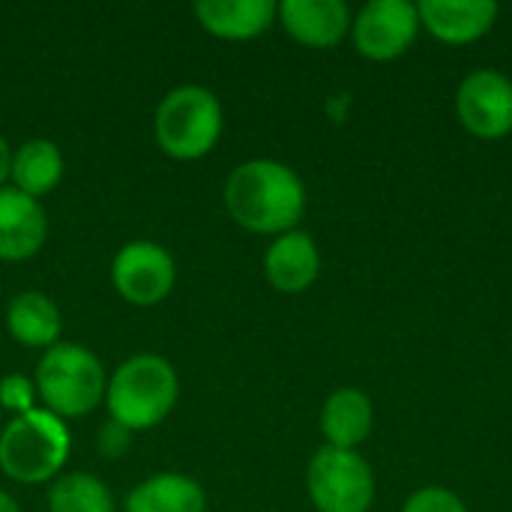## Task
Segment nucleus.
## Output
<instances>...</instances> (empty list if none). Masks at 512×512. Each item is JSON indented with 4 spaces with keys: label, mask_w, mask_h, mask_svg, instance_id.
I'll return each instance as SVG.
<instances>
[{
    "label": "nucleus",
    "mask_w": 512,
    "mask_h": 512,
    "mask_svg": "<svg viewBox=\"0 0 512 512\" xmlns=\"http://www.w3.org/2000/svg\"><path fill=\"white\" fill-rule=\"evenodd\" d=\"M222 201L234 225L249 234L279 237L294 231L306 213V183L300 174L279 159H246L240 162L225 186Z\"/></svg>",
    "instance_id": "1"
},
{
    "label": "nucleus",
    "mask_w": 512,
    "mask_h": 512,
    "mask_svg": "<svg viewBox=\"0 0 512 512\" xmlns=\"http://www.w3.org/2000/svg\"><path fill=\"white\" fill-rule=\"evenodd\" d=\"M180 399V378L177 369L162 354H132L123 360L105 387V408L108 420L120 423L123 429L150 432L168 420Z\"/></svg>",
    "instance_id": "2"
},
{
    "label": "nucleus",
    "mask_w": 512,
    "mask_h": 512,
    "mask_svg": "<svg viewBox=\"0 0 512 512\" xmlns=\"http://www.w3.org/2000/svg\"><path fill=\"white\" fill-rule=\"evenodd\" d=\"M225 129L219 96L204 84H180L168 90L153 114L156 147L177 162H195L216 150Z\"/></svg>",
    "instance_id": "3"
},
{
    "label": "nucleus",
    "mask_w": 512,
    "mask_h": 512,
    "mask_svg": "<svg viewBox=\"0 0 512 512\" xmlns=\"http://www.w3.org/2000/svg\"><path fill=\"white\" fill-rule=\"evenodd\" d=\"M72 432L66 420L45 408L12 417L0 429V471L18 486L54 483L69 459Z\"/></svg>",
    "instance_id": "4"
},
{
    "label": "nucleus",
    "mask_w": 512,
    "mask_h": 512,
    "mask_svg": "<svg viewBox=\"0 0 512 512\" xmlns=\"http://www.w3.org/2000/svg\"><path fill=\"white\" fill-rule=\"evenodd\" d=\"M33 384L45 411L60 420H81L105 402L108 375L90 348L57 342L39 357Z\"/></svg>",
    "instance_id": "5"
},
{
    "label": "nucleus",
    "mask_w": 512,
    "mask_h": 512,
    "mask_svg": "<svg viewBox=\"0 0 512 512\" xmlns=\"http://www.w3.org/2000/svg\"><path fill=\"white\" fill-rule=\"evenodd\" d=\"M306 495L318 512H369L378 486L360 450L321 447L306 468Z\"/></svg>",
    "instance_id": "6"
},
{
    "label": "nucleus",
    "mask_w": 512,
    "mask_h": 512,
    "mask_svg": "<svg viewBox=\"0 0 512 512\" xmlns=\"http://www.w3.org/2000/svg\"><path fill=\"white\" fill-rule=\"evenodd\" d=\"M420 12L411 0H372L351 24V42L360 57L390 63L402 57L420 36Z\"/></svg>",
    "instance_id": "7"
},
{
    "label": "nucleus",
    "mask_w": 512,
    "mask_h": 512,
    "mask_svg": "<svg viewBox=\"0 0 512 512\" xmlns=\"http://www.w3.org/2000/svg\"><path fill=\"white\" fill-rule=\"evenodd\" d=\"M174 282V255L153 240H132L111 261V288L132 306H159L174 291Z\"/></svg>",
    "instance_id": "8"
},
{
    "label": "nucleus",
    "mask_w": 512,
    "mask_h": 512,
    "mask_svg": "<svg viewBox=\"0 0 512 512\" xmlns=\"http://www.w3.org/2000/svg\"><path fill=\"white\" fill-rule=\"evenodd\" d=\"M456 117L480 141H501L512 132V78L498 69H474L459 81Z\"/></svg>",
    "instance_id": "9"
},
{
    "label": "nucleus",
    "mask_w": 512,
    "mask_h": 512,
    "mask_svg": "<svg viewBox=\"0 0 512 512\" xmlns=\"http://www.w3.org/2000/svg\"><path fill=\"white\" fill-rule=\"evenodd\" d=\"M276 21L294 42L327 51L351 36L354 12L342 0H282Z\"/></svg>",
    "instance_id": "10"
},
{
    "label": "nucleus",
    "mask_w": 512,
    "mask_h": 512,
    "mask_svg": "<svg viewBox=\"0 0 512 512\" xmlns=\"http://www.w3.org/2000/svg\"><path fill=\"white\" fill-rule=\"evenodd\" d=\"M48 240V216L42 201L3 186L0 189V261L21 264L39 255Z\"/></svg>",
    "instance_id": "11"
},
{
    "label": "nucleus",
    "mask_w": 512,
    "mask_h": 512,
    "mask_svg": "<svg viewBox=\"0 0 512 512\" xmlns=\"http://www.w3.org/2000/svg\"><path fill=\"white\" fill-rule=\"evenodd\" d=\"M420 27L444 42V45H471L483 39L495 21L501 6L492 0H423L417 3Z\"/></svg>",
    "instance_id": "12"
},
{
    "label": "nucleus",
    "mask_w": 512,
    "mask_h": 512,
    "mask_svg": "<svg viewBox=\"0 0 512 512\" xmlns=\"http://www.w3.org/2000/svg\"><path fill=\"white\" fill-rule=\"evenodd\" d=\"M264 276L279 294H303L321 276V249L303 228L273 237L264 252Z\"/></svg>",
    "instance_id": "13"
},
{
    "label": "nucleus",
    "mask_w": 512,
    "mask_h": 512,
    "mask_svg": "<svg viewBox=\"0 0 512 512\" xmlns=\"http://www.w3.org/2000/svg\"><path fill=\"white\" fill-rule=\"evenodd\" d=\"M273 0H201L195 3L198 24L225 42H249L276 24Z\"/></svg>",
    "instance_id": "14"
},
{
    "label": "nucleus",
    "mask_w": 512,
    "mask_h": 512,
    "mask_svg": "<svg viewBox=\"0 0 512 512\" xmlns=\"http://www.w3.org/2000/svg\"><path fill=\"white\" fill-rule=\"evenodd\" d=\"M375 429L372 396L357 387L333 390L321 405V438L336 450H357Z\"/></svg>",
    "instance_id": "15"
},
{
    "label": "nucleus",
    "mask_w": 512,
    "mask_h": 512,
    "mask_svg": "<svg viewBox=\"0 0 512 512\" xmlns=\"http://www.w3.org/2000/svg\"><path fill=\"white\" fill-rule=\"evenodd\" d=\"M6 330L18 345L48 351L63 336L60 306L42 291H21L6 306Z\"/></svg>",
    "instance_id": "16"
},
{
    "label": "nucleus",
    "mask_w": 512,
    "mask_h": 512,
    "mask_svg": "<svg viewBox=\"0 0 512 512\" xmlns=\"http://www.w3.org/2000/svg\"><path fill=\"white\" fill-rule=\"evenodd\" d=\"M123 512H207V492L189 474L162 471L126 495Z\"/></svg>",
    "instance_id": "17"
},
{
    "label": "nucleus",
    "mask_w": 512,
    "mask_h": 512,
    "mask_svg": "<svg viewBox=\"0 0 512 512\" xmlns=\"http://www.w3.org/2000/svg\"><path fill=\"white\" fill-rule=\"evenodd\" d=\"M66 162L63 150L51 138H30L21 147L12 150V171H9V186L42 201L51 195L60 180H63Z\"/></svg>",
    "instance_id": "18"
},
{
    "label": "nucleus",
    "mask_w": 512,
    "mask_h": 512,
    "mask_svg": "<svg viewBox=\"0 0 512 512\" xmlns=\"http://www.w3.org/2000/svg\"><path fill=\"white\" fill-rule=\"evenodd\" d=\"M48 512H114L111 489L90 471L60 474L48 486Z\"/></svg>",
    "instance_id": "19"
},
{
    "label": "nucleus",
    "mask_w": 512,
    "mask_h": 512,
    "mask_svg": "<svg viewBox=\"0 0 512 512\" xmlns=\"http://www.w3.org/2000/svg\"><path fill=\"white\" fill-rule=\"evenodd\" d=\"M39 393L30 375L24 372H9L0 378V411H9L12 417L36 411Z\"/></svg>",
    "instance_id": "20"
},
{
    "label": "nucleus",
    "mask_w": 512,
    "mask_h": 512,
    "mask_svg": "<svg viewBox=\"0 0 512 512\" xmlns=\"http://www.w3.org/2000/svg\"><path fill=\"white\" fill-rule=\"evenodd\" d=\"M402 512H471V510H468V504H465L456 492H450V489H444V486H423V489H417V492H411V495L405 498Z\"/></svg>",
    "instance_id": "21"
},
{
    "label": "nucleus",
    "mask_w": 512,
    "mask_h": 512,
    "mask_svg": "<svg viewBox=\"0 0 512 512\" xmlns=\"http://www.w3.org/2000/svg\"><path fill=\"white\" fill-rule=\"evenodd\" d=\"M96 444H99V453H102L105 459H123V456L129 453V447H132V432L123 429L120 423L108 420V423L102 426Z\"/></svg>",
    "instance_id": "22"
},
{
    "label": "nucleus",
    "mask_w": 512,
    "mask_h": 512,
    "mask_svg": "<svg viewBox=\"0 0 512 512\" xmlns=\"http://www.w3.org/2000/svg\"><path fill=\"white\" fill-rule=\"evenodd\" d=\"M9 171H12V147H9V141L0 135V189H3L6 180H9Z\"/></svg>",
    "instance_id": "23"
},
{
    "label": "nucleus",
    "mask_w": 512,
    "mask_h": 512,
    "mask_svg": "<svg viewBox=\"0 0 512 512\" xmlns=\"http://www.w3.org/2000/svg\"><path fill=\"white\" fill-rule=\"evenodd\" d=\"M0 512H21L18 501L9 492H3V489H0Z\"/></svg>",
    "instance_id": "24"
},
{
    "label": "nucleus",
    "mask_w": 512,
    "mask_h": 512,
    "mask_svg": "<svg viewBox=\"0 0 512 512\" xmlns=\"http://www.w3.org/2000/svg\"><path fill=\"white\" fill-rule=\"evenodd\" d=\"M0 420H3V411H0ZM0 429H3V426H0Z\"/></svg>",
    "instance_id": "25"
}]
</instances>
